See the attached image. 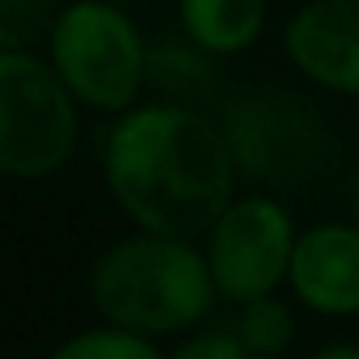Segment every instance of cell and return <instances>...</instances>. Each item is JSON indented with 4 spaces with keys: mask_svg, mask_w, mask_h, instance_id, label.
I'll return each instance as SVG.
<instances>
[{
    "mask_svg": "<svg viewBox=\"0 0 359 359\" xmlns=\"http://www.w3.org/2000/svg\"><path fill=\"white\" fill-rule=\"evenodd\" d=\"M106 187L148 233L199 237L233 203L237 161L220 123L195 106H135L106 135Z\"/></svg>",
    "mask_w": 359,
    "mask_h": 359,
    "instance_id": "1",
    "label": "cell"
},
{
    "mask_svg": "<svg viewBox=\"0 0 359 359\" xmlns=\"http://www.w3.org/2000/svg\"><path fill=\"white\" fill-rule=\"evenodd\" d=\"M216 279L208 254L191 245V237L148 233L110 245L89 275L93 309L148 338H169L195 330L216 300Z\"/></svg>",
    "mask_w": 359,
    "mask_h": 359,
    "instance_id": "2",
    "label": "cell"
},
{
    "mask_svg": "<svg viewBox=\"0 0 359 359\" xmlns=\"http://www.w3.org/2000/svg\"><path fill=\"white\" fill-rule=\"evenodd\" d=\"M76 102L123 114L148 85V47L135 22L106 0H76L51 22V55Z\"/></svg>",
    "mask_w": 359,
    "mask_h": 359,
    "instance_id": "3",
    "label": "cell"
},
{
    "mask_svg": "<svg viewBox=\"0 0 359 359\" xmlns=\"http://www.w3.org/2000/svg\"><path fill=\"white\" fill-rule=\"evenodd\" d=\"M76 148V93L51 60L26 47L0 55V169L9 177H51Z\"/></svg>",
    "mask_w": 359,
    "mask_h": 359,
    "instance_id": "4",
    "label": "cell"
},
{
    "mask_svg": "<svg viewBox=\"0 0 359 359\" xmlns=\"http://www.w3.org/2000/svg\"><path fill=\"white\" fill-rule=\"evenodd\" d=\"M237 173L258 187L296 191L313 182L325 161V131L309 102L287 89H245L224 106L220 118Z\"/></svg>",
    "mask_w": 359,
    "mask_h": 359,
    "instance_id": "5",
    "label": "cell"
},
{
    "mask_svg": "<svg viewBox=\"0 0 359 359\" xmlns=\"http://www.w3.org/2000/svg\"><path fill=\"white\" fill-rule=\"evenodd\" d=\"M296 241L300 233L279 199L271 195L233 199L208 229V250H203L216 292L233 304L271 296L279 283H287Z\"/></svg>",
    "mask_w": 359,
    "mask_h": 359,
    "instance_id": "6",
    "label": "cell"
},
{
    "mask_svg": "<svg viewBox=\"0 0 359 359\" xmlns=\"http://www.w3.org/2000/svg\"><path fill=\"white\" fill-rule=\"evenodd\" d=\"M292 68L342 97H359V0H309L283 30Z\"/></svg>",
    "mask_w": 359,
    "mask_h": 359,
    "instance_id": "7",
    "label": "cell"
},
{
    "mask_svg": "<svg viewBox=\"0 0 359 359\" xmlns=\"http://www.w3.org/2000/svg\"><path fill=\"white\" fill-rule=\"evenodd\" d=\"M287 283L296 300L325 317L359 313V220L304 229L292 254Z\"/></svg>",
    "mask_w": 359,
    "mask_h": 359,
    "instance_id": "8",
    "label": "cell"
},
{
    "mask_svg": "<svg viewBox=\"0 0 359 359\" xmlns=\"http://www.w3.org/2000/svg\"><path fill=\"white\" fill-rule=\"evenodd\" d=\"M177 22L212 55H237L262 34L266 0H177Z\"/></svg>",
    "mask_w": 359,
    "mask_h": 359,
    "instance_id": "9",
    "label": "cell"
},
{
    "mask_svg": "<svg viewBox=\"0 0 359 359\" xmlns=\"http://www.w3.org/2000/svg\"><path fill=\"white\" fill-rule=\"evenodd\" d=\"M216 60L220 55H212L195 39H187V43H161V47L148 51V85L161 89L177 106L203 110L220 93V68H216Z\"/></svg>",
    "mask_w": 359,
    "mask_h": 359,
    "instance_id": "10",
    "label": "cell"
},
{
    "mask_svg": "<svg viewBox=\"0 0 359 359\" xmlns=\"http://www.w3.org/2000/svg\"><path fill=\"white\" fill-rule=\"evenodd\" d=\"M233 334L245 342L250 359H254V355H283V351L292 346L296 317H292V309H287L275 292H271V296H254V300L237 304Z\"/></svg>",
    "mask_w": 359,
    "mask_h": 359,
    "instance_id": "11",
    "label": "cell"
},
{
    "mask_svg": "<svg viewBox=\"0 0 359 359\" xmlns=\"http://www.w3.org/2000/svg\"><path fill=\"white\" fill-rule=\"evenodd\" d=\"M55 359H161V346L148 334H135L127 325L106 321L97 330L64 338L55 346Z\"/></svg>",
    "mask_w": 359,
    "mask_h": 359,
    "instance_id": "12",
    "label": "cell"
},
{
    "mask_svg": "<svg viewBox=\"0 0 359 359\" xmlns=\"http://www.w3.org/2000/svg\"><path fill=\"white\" fill-rule=\"evenodd\" d=\"M51 18V0H0V43L22 47L30 43Z\"/></svg>",
    "mask_w": 359,
    "mask_h": 359,
    "instance_id": "13",
    "label": "cell"
},
{
    "mask_svg": "<svg viewBox=\"0 0 359 359\" xmlns=\"http://www.w3.org/2000/svg\"><path fill=\"white\" fill-rule=\"evenodd\" d=\"M177 359H250V351L233 334V325H216V330L191 334L182 346H177Z\"/></svg>",
    "mask_w": 359,
    "mask_h": 359,
    "instance_id": "14",
    "label": "cell"
},
{
    "mask_svg": "<svg viewBox=\"0 0 359 359\" xmlns=\"http://www.w3.org/2000/svg\"><path fill=\"white\" fill-rule=\"evenodd\" d=\"M321 359H359V346H346V342H338V346H321Z\"/></svg>",
    "mask_w": 359,
    "mask_h": 359,
    "instance_id": "15",
    "label": "cell"
},
{
    "mask_svg": "<svg viewBox=\"0 0 359 359\" xmlns=\"http://www.w3.org/2000/svg\"><path fill=\"white\" fill-rule=\"evenodd\" d=\"M351 216L359 220V177H355V182H351Z\"/></svg>",
    "mask_w": 359,
    "mask_h": 359,
    "instance_id": "16",
    "label": "cell"
}]
</instances>
